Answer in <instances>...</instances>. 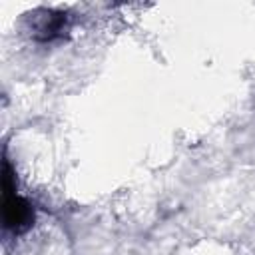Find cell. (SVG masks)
<instances>
[{
  "label": "cell",
  "mask_w": 255,
  "mask_h": 255,
  "mask_svg": "<svg viewBox=\"0 0 255 255\" xmlns=\"http://www.w3.org/2000/svg\"><path fill=\"white\" fill-rule=\"evenodd\" d=\"M70 30V16L62 10L42 8L30 14V34L38 42H54L60 40Z\"/></svg>",
  "instance_id": "obj_2"
},
{
  "label": "cell",
  "mask_w": 255,
  "mask_h": 255,
  "mask_svg": "<svg viewBox=\"0 0 255 255\" xmlns=\"http://www.w3.org/2000/svg\"><path fill=\"white\" fill-rule=\"evenodd\" d=\"M34 219H36L34 207L28 199L18 195L12 165L4 157V163H2V221H4V229L14 235H22L34 225Z\"/></svg>",
  "instance_id": "obj_1"
}]
</instances>
